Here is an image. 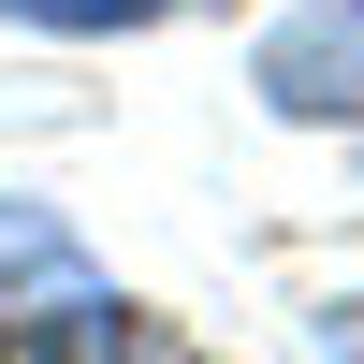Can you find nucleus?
I'll return each mask as SVG.
<instances>
[{
    "mask_svg": "<svg viewBox=\"0 0 364 364\" xmlns=\"http://www.w3.org/2000/svg\"><path fill=\"white\" fill-rule=\"evenodd\" d=\"M336 364H364V306H336Z\"/></svg>",
    "mask_w": 364,
    "mask_h": 364,
    "instance_id": "7ed1b4c3",
    "label": "nucleus"
},
{
    "mask_svg": "<svg viewBox=\"0 0 364 364\" xmlns=\"http://www.w3.org/2000/svg\"><path fill=\"white\" fill-rule=\"evenodd\" d=\"M262 102L277 117H364V0H291L262 29Z\"/></svg>",
    "mask_w": 364,
    "mask_h": 364,
    "instance_id": "f03ea898",
    "label": "nucleus"
},
{
    "mask_svg": "<svg viewBox=\"0 0 364 364\" xmlns=\"http://www.w3.org/2000/svg\"><path fill=\"white\" fill-rule=\"evenodd\" d=\"M0 364H190L146 306H117V291L73 277V248L44 262V291H0Z\"/></svg>",
    "mask_w": 364,
    "mask_h": 364,
    "instance_id": "f257e3e1",
    "label": "nucleus"
}]
</instances>
